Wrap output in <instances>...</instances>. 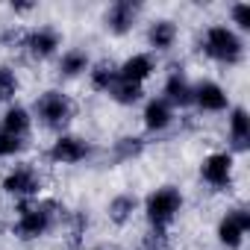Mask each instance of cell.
Instances as JSON below:
<instances>
[{
  "instance_id": "cell-1",
  "label": "cell",
  "mask_w": 250,
  "mask_h": 250,
  "mask_svg": "<svg viewBox=\"0 0 250 250\" xmlns=\"http://www.w3.org/2000/svg\"><path fill=\"white\" fill-rule=\"evenodd\" d=\"M203 53L212 56V59H218V62L235 65V62L241 59L244 47H241V39H238L229 27L215 24V27H209L206 36H203Z\"/></svg>"
},
{
  "instance_id": "cell-2",
  "label": "cell",
  "mask_w": 250,
  "mask_h": 250,
  "mask_svg": "<svg viewBox=\"0 0 250 250\" xmlns=\"http://www.w3.org/2000/svg\"><path fill=\"white\" fill-rule=\"evenodd\" d=\"M180 209H183V194L174 188V186H162V188H156V191H150V197H147V203H145V212H147V221L153 224V227H168L177 215H180Z\"/></svg>"
},
{
  "instance_id": "cell-3",
  "label": "cell",
  "mask_w": 250,
  "mask_h": 250,
  "mask_svg": "<svg viewBox=\"0 0 250 250\" xmlns=\"http://www.w3.org/2000/svg\"><path fill=\"white\" fill-rule=\"evenodd\" d=\"M36 109H39V118L44 121V127H65V124L71 121V112H74L68 94H62V91L42 94Z\"/></svg>"
},
{
  "instance_id": "cell-4",
  "label": "cell",
  "mask_w": 250,
  "mask_h": 250,
  "mask_svg": "<svg viewBox=\"0 0 250 250\" xmlns=\"http://www.w3.org/2000/svg\"><path fill=\"white\" fill-rule=\"evenodd\" d=\"M232 171H235V162H232V153H209L200 165V177L212 186V188H227L232 183Z\"/></svg>"
},
{
  "instance_id": "cell-5",
  "label": "cell",
  "mask_w": 250,
  "mask_h": 250,
  "mask_svg": "<svg viewBox=\"0 0 250 250\" xmlns=\"http://www.w3.org/2000/svg\"><path fill=\"white\" fill-rule=\"evenodd\" d=\"M247 229H250V215H247L244 209H232V212H227V215L221 218V224H218V241H221L227 250H235V247H241Z\"/></svg>"
},
{
  "instance_id": "cell-6",
  "label": "cell",
  "mask_w": 250,
  "mask_h": 250,
  "mask_svg": "<svg viewBox=\"0 0 250 250\" xmlns=\"http://www.w3.org/2000/svg\"><path fill=\"white\" fill-rule=\"evenodd\" d=\"M50 221L53 218H50V212L44 206H24L18 221H15V232L21 238H39V235H44L50 229Z\"/></svg>"
},
{
  "instance_id": "cell-7",
  "label": "cell",
  "mask_w": 250,
  "mask_h": 250,
  "mask_svg": "<svg viewBox=\"0 0 250 250\" xmlns=\"http://www.w3.org/2000/svg\"><path fill=\"white\" fill-rule=\"evenodd\" d=\"M39 188H42L39 174H36L33 168H27V165L12 168V171L3 177V191H6V194H15V197H33V194H39Z\"/></svg>"
},
{
  "instance_id": "cell-8",
  "label": "cell",
  "mask_w": 250,
  "mask_h": 250,
  "mask_svg": "<svg viewBox=\"0 0 250 250\" xmlns=\"http://www.w3.org/2000/svg\"><path fill=\"white\" fill-rule=\"evenodd\" d=\"M88 153H91L88 145H85L83 139H77V136H59V139L53 142V147H50V159L59 162V165H77V162H83Z\"/></svg>"
},
{
  "instance_id": "cell-9",
  "label": "cell",
  "mask_w": 250,
  "mask_h": 250,
  "mask_svg": "<svg viewBox=\"0 0 250 250\" xmlns=\"http://www.w3.org/2000/svg\"><path fill=\"white\" fill-rule=\"evenodd\" d=\"M153 71H156L153 56H147V53H133L127 62L118 68V80H121V83L142 85L145 80H150V74H153Z\"/></svg>"
},
{
  "instance_id": "cell-10",
  "label": "cell",
  "mask_w": 250,
  "mask_h": 250,
  "mask_svg": "<svg viewBox=\"0 0 250 250\" xmlns=\"http://www.w3.org/2000/svg\"><path fill=\"white\" fill-rule=\"evenodd\" d=\"M203 112H224L227 109V103H229V97H227V91H224V85H218V83H212V80H206V83H200L197 88H194V97H191Z\"/></svg>"
},
{
  "instance_id": "cell-11",
  "label": "cell",
  "mask_w": 250,
  "mask_h": 250,
  "mask_svg": "<svg viewBox=\"0 0 250 250\" xmlns=\"http://www.w3.org/2000/svg\"><path fill=\"white\" fill-rule=\"evenodd\" d=\"M133 21H136V6L127 3V0H118V3H112L109 15H106V24L115 36H124L133 30Z\"/></svg>"
},
{
  "instance_id": "cell-12",
  "label": "cell",
  "mask_w": 250,
  "mask_h": 250,
  "mask_svg": "<svg viewBox=\"0 0 250 250\" xmlns=\"http://www.w3.org/2000/svg\"><path fill=\"white\" fill-rule=\"evenodd\" d=\"M171 121H174L171 103H165V100H150V103L145 106V127H147V130L162 133V130L171 127Z\"/></svg>"
},
{
  "instance_id": "cell-13",
  "label": "cell",
  "mask_w": 250,
  "mask_h": 250,
  "mask_svg": "<svg viewBox=\"0 0 250 250\" xmlns=\"http://www.w3.org/2000/svg\"><path fill=\"white\" fill-rule=\"evenodd\" d=\"M27 47H30L33 56L44 59V56H50V53L59 47V33L50 30V27H39V30H33V33L27 36Z\"/></svg>"
},
{
  "instance_id": "cell-14",
  "label": "cell",
  "mask_w": 250,
  "mask_h": 250,
  "mask_svg": "<svg viewBox=\"0 0 250 250\" xmlns=\"http://www.w3.org/2000/svg\"><path fill=\"white\" fill-rule=\"evenodd\" d=\"M194 97V88L191 83L186 80V74L174 71L168 80H165V103H177V106H188Z\"/></svg>"
},
{
  "instance_id": "cell-15",
  "label": "cell",
  "mask_w": 250,
  "mask_h": 250,
  "mask_svg": "<svg viewBox=\"0 0 250 250\" xmlns=\"http://www.w3.org/2000/svg\"><path fill=\"white\" fill-rule=\"evenodd\" d=\"M0 130L9 133V136L24 139V133L30 130V112H27L24 106H9V109L3 112V127H0Z\"/></svg>"
},
{
  "instance_id": "cell-16",
  "label": "cell",
  "mask_w": 250,
  "mask_h": 250,
  "mask_svg": "<svg viewBox=\"0 0 250 250\" xmlns=\"http://www.w3.org/2000/svg\"><path fill=\"white\" fill-rule=\"evenodd\" d=\"M147 42H150L156 50H168V47H174V42H177V27H174L171 21H156V24H150Z\"/></svg>"
},
{
  "instance_id": "cell-17",
  "label": "cell",
  "mask_w": 250,
  "mask_h": 250,
  "mask_svg": "<svg viewBox=\"0 0 250 250\" xmlns=\"http://www.w3.org/2000/svg\"><path fill=\"white\" fill-rule=\"evenodd\" d=\"M109 94H112V100H115V103H121V106H133V103H139V100H142V94H145V91H142V85L121 83V80H118V83L112 85V91H109Z\"/></svg>"
},
{
  "instance_id": "cell-18",
  "label": "cell",
  "mask_w": 250,
  "mask_h": 250,
  "mask_svg": "<svg viewBox=\"0 0 250 250\" xmlns=\"http://www.w3.org/2000/svg\"><path fill=\"white\" fill-rule=\"evenodd\" d=\"M85 68H88V56L83 50H68L59 62V71L65 77H80V74H85Z\"/></svg>"
},
{
  "instance_id": "cell-19",
  "label": "cell",
  "mask_w": 250,
  "mask_h": 250,
  "mask_svg": "<svg viewBox=\"0 0 250 250\" xmlns=\"http://www.w3.org/2000/svg\"><path fill=\"white\" fill-rule=\"evenodd\" d=\"M229 136L235 139V145H244L250 139V118L244 109H235L232 118H229Z\"/></svg>"
},
{
  "instance_id": "cell-20",
  "label": "cell",
  "mask_w": 250,
  "mask_h": 250,
  "mask_svg": "<svg viewBox=\"0 0 250 250\" xmlns=\"http://www.w3.org/2000/svg\"><path fill=\"white\" fill-rule=\"evenodd\" d=\"M133 212H136V197H130V194H121L109 203V218L118 221V224H124Z\"/></svg>"
},
{
  "instance_id": "cell-21",
  "label": "cell",
  "mask_w": 250,
  "mask_h": 250,
  "mask_svg": "<svg viewBox=\"0 0 250 250\" xmlns=\"http://www.w3.org/2000/svg\"><path fill=\"white\" fill-rule=\"evenodd\" d=\"M118 83V71H112L109 65H100L91 71V85L100 88V91H112V85Z\"/></svg>"
},
{
  "instance_id": "cell-22",
  "label": "cell",
  "mask_w": 250,
  "mask_h": 250,
  "mask_svg": "<svg viewBox=\"0 0 250 250\" xmlns=\"http://www.w3.org/2000/svg\"><path fill=\"white\" fill-rule=\"evenodd\" d=\"M21 147H24V142L18 136H9V133L0 130V156H15Z\"/></svg>"
},
{
  "instance_id": "cell-23",
  "label": "cell",
  "mask_w": 250,
  "mask_h": 250,
  "mask_svg": "<svg viewBox=\"0 0 250 250\" xmlns=\"http://www.w3.org/2000/svg\"><path fill=\"white\" fill-rule=\"evenodd\" d=\"M15 88H18V77H15V71L0 68V94L9 97V94H15Z\"/></svg>"
},
{
  "instance_id": "cell-24",
  "label": "cell",
  "mask_w": 250,
  "mask_h": 250,
  "mask_svg": "<svg viewBox=\"0 0 250 250\" xmlns=\"http://www.w3.org/2000/svg\"><path fill=\"white\" fill-rule=\"evenodd\" d=\"M232 21L238 24V30H250V3H235L232 6Z\"/></svg>"
},
{
  "instance_id": "cell-25",
  "label": "cell",
  "mask_w": 250,
  "mask_h": 250,
  "mask_svg": "<svg viewBox=\"0 0 250 250\" xmlns=\"http://www.w3.org/2000/svg\"><path fill=\"white\" fill-rule=\"evenodd\" d=\"M0 100H3V94H0Z\"/></svg>"
}]
</instances>
